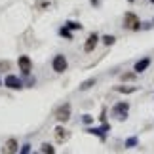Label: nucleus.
<instances>
[{
  "mask_svg": "<svg viewBox=\"0 0 154 154\" xmlns=\"http://www.w3.org/2000/svg\"><path fill=\"white\" fill-rule=\"evenodd\" d=\"M128 112H129V103H126V101H120L118 105L112 106V116L118 118V120H126Z\"/></svg>",
  "mask_w": 154,
  "mask_h": 154,
  "instance_id": "obj_1",
  "label": "nucleus"
},
{
  "mask_svg": "<svg viewBox=\"0 0 154 154\" xmlns=\"http://www.w3.org/2000/svg\"><path fill=\"white\" fill-rule=\"evenodd\" d=\"M124 27L129 29V31H139L143 25H141L139 17L135 14H126V17H124Z\"/></svg>",
  "mask_w": 154,
  "mask_h": 154,
  "instance_id": "obj_2",
  "label": "nucleus"
},
{
  "mask_svg": "<svg viewBox=\"0 0 154 154\" xmlns=\"http://www.w3.org/2000/svg\"><path fill=\"white\" fill-rule=\"evenodd\" d=\"M67 67H69V63H67V57L65 55H55L53 57V61H51V69L55 70V72H65L67 70Z\"/></svg>",
  "mask_w": 154,
  "mask_h": 154,
  "instance_id": "obj_3",
  "label": "nucleus"
},
{
  "mask_svg": "<svg viewBox=\"0 0 154 154\" xmlns=\"http://www.w3.org/2000/svg\"><path fill=\"white\" fill-rule=\"evenodd\" d=\"M4 86L10 88V90H21V88H23V82H21V78H17L15 74H8L4 78Z\"/></svg>",
  "mask_w": 154,
  "mask_h": 154,
  "instance_id": "obj_4",
  "label": "nucleus"
},
{
  "mask_svg": "<svg viewBox=\"0 0 154 154\" xmlns=\"http://www.w3.org/2000/svg\"><path fill=\"white\" fill-rule=\"evenodd\" d=\"M55 118H57L59 122H67L69 118H70V105L65 103V105L59 106V109L55 110Z\"/></svg>",
  "mask_w": 154,
  "mask_h": 154,
  "instance_id": "obj_5",
  "label": "nucleus"
},
{
  "mask_svg": "<svg viewBox=\"0 0 154 154\" xmlns=\"http://www.w3.org/2000/svg\"><path fill=\"white\" fill-rule=\"evenodd\" d=\"M99 40H101V36H99L97 32H91L90 36H88L86 44H84V51H86V53L93 51V50H95V46H97V42H99Z\"/></svg>",
  "mask_w": 154,
  "mask_h": 154,
  "instance_id": "obj_6",
  "label": "nucleus"
},
{
  "mask_svg": "<svg viewBox=\"0 0 154 154\" xmlns=\"http://www.w3.org/2000/svg\"><path fill=\"white\" fill-rule=\"evenodd\" d=\"M17 65H19V69H21V72L23 74H31V69H32V61H31V57H27V55H21L19 57V61H17Z\"/></svg>",
  "mask_w": 154,
  "mask_h": 154,
  "instance_id": "obj_7",
  "label": "nucleus"
},
{
  "mask_svg": "<svg viewBox=\"0 0 154 154\" xmlns=\"http://www.w3.org/2000/svg\"><path fill=\"white\" fill-rule=\"evenodd\" d=\"M150 67V57H143L141 61H137L135 63V67H133V70L135 72H145L146 69Z\"/></svg>",
  "mask_w": 154,
  "mask_h": 154,
  "instance_id": "obj_8",
  "label": "nucleus"
},
{
  "mask_svg": "<svg viewBox=\"0 0 154 154\" xmlns=\"http://www.w3.org/2000/svg\"><path fill=\"white\" fill-rule=\"evenodd\" d=\"M15 152H17V141H15V139H10L8 143L4 145L2 154H15Z\"/></svg>",
  "mask_w": 154,
  "mask_h": 154,
  "instance_id": "obj_9",
  "label": "nucleus"
},
{
  "mask_svg": "<svg viewBox=\"0 0 154 154\" xmlns=\"http://www.w3.org/2000/svg\"><path fill=\"white\" fill-rule=\"evenodd\" d=\"M55 137H57L59 143H63L65 139H69V131H67V129H63L61 126H57L55 128Z\"/></svg>",
  "mask_w": 154,
  "mask_h": 154,
  "instance_id": "obj_10",
  "label": "nucleus"
},
{
  "mask_svg": "<svg viewBox=\"0 0 154 154\" xmlns=\"http://www.w3.org/2000/svg\"><path fill=\"white\" fill-rule=\"evenodd\" d=\"M105 131H109V124H103V128H97V129H88V133L99 135V137H103V139H105Z\"/></svg>",
  "mask_w": 154,
  "mask_h": 154,
  "instance_id": "obj_11",
  "label": "nucleus"
},
{
  "mask_svg": "<svg viewBox=\"0 0 154 154\" xmlns=\"http://www.w3.org/2000/svg\"><path fill=\"white\" fill-rule=\"evenodd\" d=\"M93 84H95V78H90V80H86V82H82V84H80V90L82 91H84V90H90Z\"/></svg>",
  "mask_w": 154,
  "mask_h": 154,
  "instance_id": "obj_12",
  "label": "nucleus"
},
{
  "mask_svg": "<svg viewBox=\"0 0 154 154\" xmlns=\"http://www.w3.org/2000/svg\"><path fill=\"white\" fill-rule=\"evenodd\" d=\"M40 149H42V152H44V154H55V149H53L50 143H44L42 146H40Z\"/></svg>",
  "mask_w": 154,
  "mask_h": 154,
  "instance_id": "obj_13",
  "label": "nucleus"
},
{
  "mask_svg": "<svg viewBox=\"0 0 154 154\" xmlns=\"http://www.w3.org/2000/svg\"><path fill=\"white\" fill-rule=\"evenodd\" d=\"M101 40H103V44H105V46H112V44L116 42V38H114V36H110V34H105Z\"/></svg>",
  "mask_w": 154,
  "mask_h": 154,
  "instance_id": "obj_14",
  "label": "nucleus"
},
{
  "mask_svg": "<svg viewBox=\"0 0 154 154\" xmlns=\"http://www.w3.org/2000/svg\"><path fill=\"white\" fill-rule=\"evenodd\" d=\"M65 27L70 29V31H80V29H82L80 23H74V21H67V25H65Z\"/></svg>",
  "mask_w": 154,
  "mask_h": 154,
  "instance_id": "obj_15",
  "label": "nucleus"
},
{
  "mask_svg": "<svg viewBox=\"0 0 154 154\" xmlns=\"http://www.w3.org/2000/svg\"><path fill=\"white\" fill-rule=\"evenodd\" d=\"M118 91L120 93H133L135 90H137V88H129V86H120V88H116Z\"/></svg>",
  "mask_w": 154,
  "mask_h": 154,
  "instance_id": "obj_16",
  "label": "nucleus"
},
{
  "mask_svg": "<svg viewBox=\"0 0 154 154\" xmlns=\"http://www.w3.org/2000/svg\"><path fill=\"white\" fill-rule=\"evenodd\" d=\"M61 36H65V38H72V34H70V29H67V27H63L61 29Z\"/></svg>",
  "mask_w": 154,
  "mask_h": 154,
  "instance_id": "obj_17",
  "label": "nucleus"
},
{
  "mask_svg": "<svg viewBox=\"0 0 154 154\" xmlns=\"http://www.w3.org/2000/svg\"><path fill=\"white\" fill-rule=\"evenodd\" d=\"M135 145H137V137H129L126 141V146H128V149H131V146H135Z\"/></svg>",
  "mask_w": 154,
  "mask_h": 154,
  "instance_id": "obj_18",
  "label": "nucleus"
},
{
  "mask_svg": "<svg viewBox=\"0 0 154 154\" xmlns=\"http://www.w3.org/2000/svg\"><path fill=\"white\" fill-rule=\"evenodd\" d=\"M19 154H31V145L25 143V145L21 146V152H19Z\"/></svg>",
  "mask_w": 154,
  "mask_h": 154,
  "instance_id": "obj_19",
  "label": "nucleus"
},
{
  "mask_svg": "<svg viewBox=\"0 0 154 154\" xmlns=\"http://www.w3.org/2000/svg\"><path fill=\"white\" fill-rule=\"evenodd\" d=\"M82 120H84V124H91V120H93V118H91L90 114H86V116H82Z\"/></svg>",
  "mask_w": 154,
  "mask_h": 154,
  "instance_id": "obj_20",
  "label": "nucleus"
},
{
  "mask_svg": "<svg viewBox=\"0 0 154 154\" xmlns=\"http://www.w3.org/2000/svg\"><path fill=\"white\" fill-rule=\"evenodd\" d=\"M0 84H2V80H0Z\"/></svg>",
  "mask_w": 154,
  "mask_h": 154,
  "instance_id": "obj_21",
  "label": "nucleus"
},
{
  "mask_svg": "<svg viewBox=\"0 0 154 154\" xmlns=\"http://www.w3.org/2000/svg\"><path fill=\"white\" fill-rule=\"evenodd\" d=\"M152 4H154V0H152Z\"/></svg>",
  "mask_w": 154,
  "mask_h": 154,
  "instance_id": "obj_22",
  "label": "nucleus"
}]
</instances>
